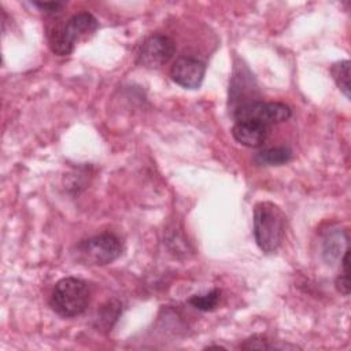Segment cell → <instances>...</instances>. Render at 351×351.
<instances>
[{"instance_id":"1","label":"cell","mask_w":351,"mask_h":351,"mask_svg":"<svg viewBox=\"0 0 351 351\" xmlns=\"http://www.w3.org/2000/svg\"><path fill=\"white\" fill-rule=\"evenodd\" d=\"M285 214L270 200L258 202L254 206L252 232L258 248L265 254L276 252L285 236Z\"/></svg>"},{"instance_id":"2","label":"cell","mask_w":351,"mask_h":351,"mask_svg":"<svg viewBox=\"0 0 351 351\" xmlns=\"http://www.w3.org/2000/svg\"><path fill=\"white\" fill-rule=\"evenodd\" d=\"M90 291L88 284L77 277L59 280L51 293L49 304L52 310L64 318L81 315L89 306Z\"/></svg>"},{"instance_id":"3","label":"cell","mask_w":351,"mask_h":351,"mask_svg":"<svg viewBox=\"0 0 351 351\" xmlns=\"http://www.w3.org/2000/svg\"><path fill=\"white\" fill-rule=\"evenodd\" d=\"M97 27L99 22L90 12L74 14L49 34V48L58 56H67L73 52L77 41L96 32Z\"/></svg>"},{"instance_id":"4","label":"cell","mask_w":351,"mask_h":351,"mask_svg":"<svg viewBox=\"0 0 351 351\" xmlns=\"http://www.w3.org/2000/svg\"><path fill=\"white\" fill-rule=\"evenodd\" d=\"M75 262L85 266H106L118 259L122 254L121 240L110 232H104L81 240L73 250Z\"/></svg>"},{"instance_id":"5","label":"cell","mask_w":351,"mask_h":351,"mask_svg":"<svg viewBox=\"0 0 351 351\" xmlns=\"http://www.w3.org/2000/svg\"><path fill=\"white\" fill-rule=\"evenodd\" d=\"M292 110L285 103L254 100L233 110L236 121H255L263 125H276L291 118Z\"/></svg>"},{"instance_id":"6","label":"cell","mask_w":351,"mask_h":351,"mask_svg":"<svg viewBox=\"0 0 351 351\" xmlns=\"http://www.w3.org/2000/svg\"><path fill=\"white\" fill-rule=\"evenodd\" d=\"M174 52V41L166 34L155 33L147 37L138 47L136 62L145 69H159L173 58Z\"/></svg>"},{"instance_id":"7","label":"cell","mask_w":351,"mask_h":351,"mask_svg":"<svg viewBox=\"0 0 351 351\" xmlns=\"http://www.w3.org/2000/svg\"><path fill=\"white\" fill-rule=\"evenodd\" d=\"M206 74V63L193 56H180L170 67L171 80L184 89H199Z\"/></svg>"},{"instance_id":"8","label":"cell","mask_w":351,"mask_h":351,"mask_svg":"<svg viewBox=\"0 0 351 351\" xmlns=\"http://www.w3.org/2000/svg\"><path fill=\"white\" fill-rule=\"evenodd\" d=\"M270 126L255 122V121H236L232 126L233 138L250 148L261 147L269 137Z\"/></svg>"},{"instance_id":"9","label":"cell","mask_w":351,"mask_h":351,"mask_svg":"<svg viewBox=\"0 0 351 351\" xmlns=\"http://www.w3.org/2000/svg\"><path fill=\"white\" fill-rule=\"evenodd\" d=\"M292 159V151L288 147H271L259 151L254 162L259 166H281Z\"/></svg>"},{"instance_id":"10","label":"cell","mask_w":351,"mask_h":351,"mask_svg":"<svg viewBox=\"0 0 351 351\" xmlns=\"http://www.w3.org/2000/svg\"><path fill=\"white\" fill-rule=\"evenodd\" d=\"M330 74L339 89L350 99V60H340L332 64Z\"/></svg>"},{"instance_id":"11","label":"cell","mask_w":351,"mask_h":351,"mask_svg":"<svg viewBox=\"0 0 351 351\" xmlns=\"http://www.w3.org/2000/svg\"><path fill=\"white\" fill-rule=\"evenodd\" d=\"M219 298H221V291L215 288L207 293L195 295L188 302L192 307H195L200 311H213L218 306Z\"/></svg>"},{"instance_id":"12","label":"cell","mask_w":351,"mask_h":351,"mask_svg":"<svg viewBox=\"0 0 351 351\" xmlns=\"http://www.w3.org/2000/svg\"><path fill=\"white\" fill-rule=\"evenodd\" d=\"M344 240H348V237H346ZM340 241L341 240V232L336 230L332 233H328L324 239V256L328 262H332L335 259H337L340 256Z\"/></svg>"},{"instance_id":"13","label":"cell","mask_w":351,"mask_h":351,"mask_svg":"<svg viewBox=\"0 0 351 351\" xmlns=\"http://www.w3.org/2000/svg\"><path fill=\"white\" fill-rule=\"evenodd\" d=\"M240 348L243 350H273V348H278L274 344H269L267 337L262 336V335H254L248 339H245L241 344Z\"/></svg>"},{"instance_id":"14","label":"cell","mask_w":351,"mask_h":351,"mask_svg":"<svg viewBox=\"0 0 351 351\" xmlns=\"http://www.w3.org/2000/svg\"><path fill=\"white\" fill-rule=\"evenodd\" d=\"M34 7H37L38 10L47 12V14H56L62 10V7L64 5L63 3L59 1H47V3H41V1H33L32 3Z\"/></svg>"},{"instance_id":"15","label":"cell","mask_w":351,"mask_h":351,"mask_svg":"<svg viewBox=\"0 0 351 351\" xmlns=\"http://www.w3.org/2000/svg\"><path fill=\"white\" fill-rule=\"evenodd\" d=\"M335 285H336V289H337L340 293H343L344 296H348V293H350V277H348V273L341 271V273L336 277Z\"/></svg>"}]
</instances>
